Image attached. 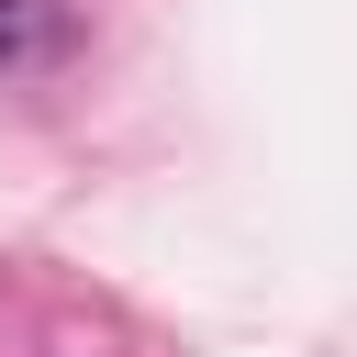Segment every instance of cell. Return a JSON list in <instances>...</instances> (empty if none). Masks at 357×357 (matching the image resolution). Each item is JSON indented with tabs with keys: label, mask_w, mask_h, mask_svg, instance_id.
<instances>
[{
	"label": "cell",
	"mask_w": 357,
	"mask_h": 357,
	"mask_svg": "<svg viewBox=\"0 0 357 357\" xmlns=\"http://www.w3.org/2000/svg\"><path fill=\"white\" fill-rule=\"evenodd\" d=\"M67 45H78L67 0H0V78H22V67H56Z\"/></svg>",
	"instance_id": "6da1fadb"
}]
</instances>
